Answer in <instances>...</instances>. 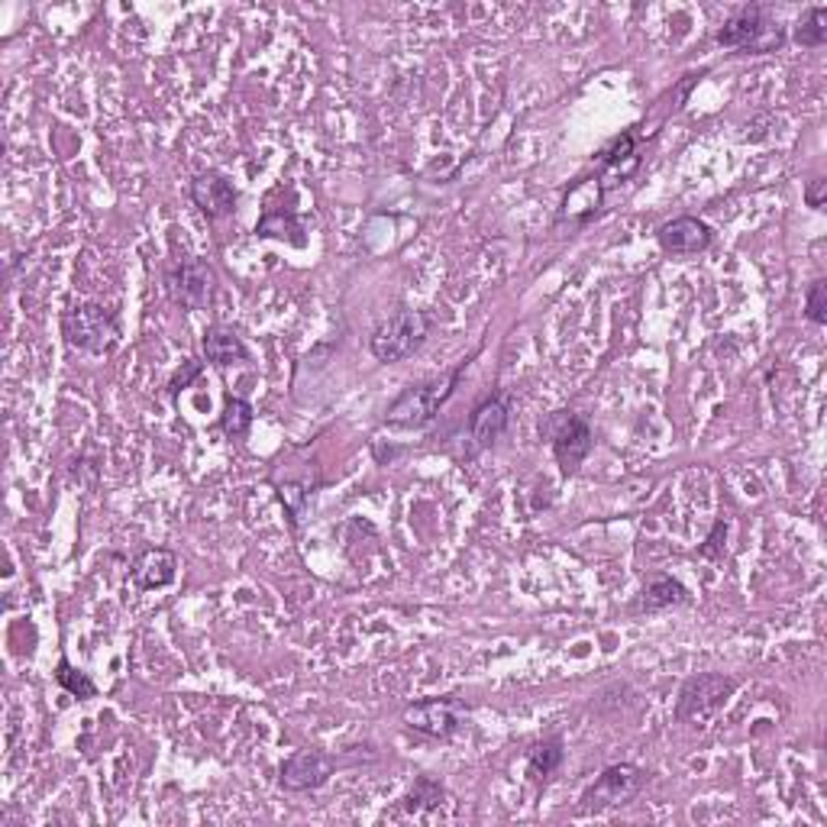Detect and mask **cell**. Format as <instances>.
Here are the masks:
<instances>
[{"instance_id": "18", "label": "cell", "mask_w": 827, "mask_h": 827, "mask_svg": "<svg viewBox=\"0 0 827 827\" xmlns=\"http://www.w3.org/2000/svg\"><path fill=\"white\" fill-rule=\"evenodd\" d=\"M795 42L805 49H818L827 39V7H811L802 13V20L795 23Z\"/></svg>"}, {"instance_id": "9", "label": "cell", "mask_w": 827, "mask_h": 827, "mask_svg": "<svg viewBox=\"0 0 827 827\" xmlns=\"http://www.w3.org/2000/svg\"><path fill=\"white\" fill-rule=\"evenodd\" d=\"M334 756L320 751H298L282 763V786L288 792L320 789L334 776Z\"/></svg>"}, {"instance_id": "12", "label": "cell", "mask_w": 827, "mask_h": 827, "mask_svg": "<svg viewBox=\"0 0 827 827\" xmlns=\"http://www.w3.org/2000/svg\"><path fill=\"white\" fill-rule=\"evenodd\" d=\"M191 201H194L211 221H217V217L233 214V207H236V191H233V185L226 182L221 172H204V175H197V178L191 182Z\"/></svg>"}, {"instance_id": "16", "label": "cell", "mask_w": 827, "mask_h": 827, "mask_svg": "<svg viewBox=\"0 0 827 827\" xmlns=\"http://www.w3.org/2000/svg\"><path fill=\"white\" fill-rule=\"evenodd\" d=\"M685 602H688V592L678 585L673 575H653V579L643 585L640 608H643V611H660V608H673V604Z\"/></svg>"}, {"instance_id": "23", "label": "cell", "mask_w": 827, "mask_h": 827, "mask_svg": "<svg viewBox=\"0 0 827 827\" xmlns=\"http://www.w3.org/2000/svg\"><path fill=\"white\" fill-rule=\"evenodd\" d=\"M805 314H808V320H815V324H827V282L825 278L811 282V288H808V302H805Z\"/></svg>"}, {"instance_id": "24", "label": "cell", "mask_w": 827, "mask_h": 827, "mask_svg": "<svg viewBox=\"0 0 827 827\" xmlns=\"http://www.w3.org/2000/svg\"><path fill=\"white\" fill-rule=\"evenodd\" d=\"M197 376H201V363H194V359H185V363H182V369H178V372L172 376V381H169L172 395H178L182 388H188L191 381H194Z\"/></svg>"}, {"instance_id": "22", "label": "cell", "mask_w": 827, "mask_h": 827, "mask_svg": "<svg viewBox=\"0 0 827 827\" xmlns=\"http://www.w3.org/2000/svg\"><path fill=\"white\" fill-rule=\"evenodd\" d=\"M443 786L440 783H433V779H427V776H420L417 783L411 786V792L405 795V808L408 811H423V808H437L440 802H443Z\"/></svg>"}, {"instance_id": "4", "label": "cell", "mask_w": 827, "mask_h": 827, "mask_svg": "<svg viewBox=\"0 0 827 827\" xmlns=\"http://www.w3.org/2000/svg\"><path fill=\"white\" fill-rule=\"evenodd\" d=\"M646 783V773L640 766H631V763H614L608 766L602 776L582 792L579 798V811L592 815V811H604V808H614V805H627Z\"/></svg>"}, {"instance_id": "25", "label": "cell", "mask_w": 827, "mask_h": 827, "mask_svg": "<svg viewBox=\"0 0 827 827\" xmlns=\"http://www.w3.org/2000/svg\"><path fill=\"white\" fill-rule=\"evenodd\" d=\"M825 194H827V178H815V182L805 188V204H808V207H821V204H825Z\"/></svg>"}, {"instance_id": "11", "label": "cell", "mask_w": 827, "mask_h": 827, "mask_svg": "<svg viewBox=\"0 0 827 827\" xmlns=\"http://www.w3.org/2000/svg\"><path fill=\"white\" fill-rule=\"evenodd\" d=\"M663 253H673V256H692V253H705L715 239L712 226L698 217H676L670 224L660 226L656 233Z\"/></svg>"}, {"instance_id": "14", "label": "cell", "mask_w": 827, "mask_h": 827, "mask_svg": "<svg viewBox=\"0 0 827 827\" xmlns=\"http://www.w3.org/2000/svg\"><path fill=\"white\" fill-rule=\"evenodd\" d=\"M175 572H178V557L172 550H150L133 565V582L146 592L165 589L175 582Z\"/></svg>"}, {"instance_id": "5", "label": "cell", "mask_w": 827, "mask_h": 827, "mask_svg": "<svg viewBox=\"0 0 827 827\" xmlns=\"http://www.w3.org/2000/svg\"><path fill=\"white\" fill-rule=\"evenodd\" d=\"M543 433L553 440V452H557V462L563 469L565 476H575L579 466L585 462V456L592 452V427L575 417V414L557 411L547 423H543Z\"/></svg>"}, {"instance_id": "3", "label": "cell", "mask_w": 827, "mask_h": 827, "mask_svg": "<svg viewBox=\"0 0 827 827\" xmlns=\"http://www.w3.org/2000/svg\"><path fill=\"white\" fill-rule=\"evenodd\" d=\"M427 330H430V320L420 310H401L372 334V343H369L372 356L378 363H401L423 346Z\"/></svg>"}, {"instance_id": "6", "label": "cell", "mask_w": 827, "mask_h": 827, "mask_svg": "<svg viewBox=\"0 0 827 827\" xmlns=\"http://www.w3.org/2000/svg\"><path fill=\"white\" fill-rule=\"evenodd\" d=\"M734 688H737L734 678L715 676V673L688 678L678 692L676 717L678 721H705V717L717 715L724 708V702L734 695Z\"/></svg>"}, {"instance_id": "2", "label": "cell", "mask_w": 827, "mask_h": 827, "mask_svg": "<svg viewBox=\"0 0 827 827\" xmlns=\"http://www.w3.org/2000/svg\"><path fill=\"white\" fill-rule=\"evenodd\" d=\"M717 42L727 49H741V52H776L783 49L786 33L783 27H776L769 20V13L763 7H744L741 13H734L724 30L717 33Z\"/></svg>"}, {"instance_id": "7", "label": "cell", "mask_w": 827, "mask_h": 827, "mask_svg": "<svg viewBox=\"0 0 827 827\" xmlns=\"http://www.w3.org/2000/svg\"><path fill=\"white\" fill-rule=\"evenodd\" d=\"M65 327V337L75 349H84V353H108L113 343H116V320L104 307L98 304H81V307H72L62 320Z\"/></svg>"}, {"instance_id": "1", "label": "cell", "mask_w": 827, "mask_h": 827, "mask_svg": "<svg viewBox=\"0 0 827 827\" xmlns=\"http://www.w3.org/2000/svg\"><path fill=\"white\" fill-rule=\"evenodd\" d=\"M462 372H466V363H459L447 376L430 378V381H420V385L405 388L391 401L388 420L398 423V427H423V423H430L437 417V411L450 401L452 388H456V381H459Z\"/></svg>"}, {"instance_id": "15", "label": "cell", "mask_w": 827, "mask_h": 827, "mask_svg": "<svg viewBox=\"0 0 827 827\" xmlns=\"http://www.w3.org/2000/svg\"><path fill=\"white\" fill-rule=\"evenodd\" d=\"M201 346H204V356H207V363H214V366H233V363H243L249 353H246V346H243V339L236 337L229 327H211L204 339H201Z\"/></svg>"}, {"instance_id": "19", "label": "cell", "mask_w": 827, "mask_h": 827, "mask_svg": "<svg viewBox=\"0 0 827 827\" xmlns=\"http://www.w3.org/2000/svg\"><path fill=\"white\" fill-rule=\"evenodd\" d=\"M221 427H224L229 440H243L249 433V427H253V405L246 398H226Z\"/></svg>"}, {"instance_id": "10", "label": "cell", "mask_w": 827, "mask_h": 827, "mask_svg": "<svg viewBox=\"0 0 827 827\" xmlns=\"http://www.w3.org/2000/svg\"><path fill=\"white\" fill-rule=\"evenodd\" d=\"M462 717H466V708L459 702H450V698L420 702V705H411L405 712L408 727L427 734V737H450V734H456L462 727Z\"/></svg>"}, {"instance_id": "8", "label": "cell", "mask_w": 827, "mask_h": 827, "mask_svg": "<svg viewBox=\"0 0 827 827\" xmlns=\"http://www.w3.org/2000/svg\"><path fill=\"white\" fill-rule=\"evenodd\" d=\"M214 285H217V275L204 259H188L178 268H172L169 278H165L169 298L182 304V307H188V310H204L214 298Z\"/></svg>"}, {"instance_id": "26", "label": "cell", "mask_w": 827, "mask_h": 827, "mask_svg": "<svg viewBox=\"0 0 827 827\" xmlns=\"http://www.w3.org/2000/svg\"><path fill=\"white\" fill-rule=\"evenodd\" d=\"M721 537H727V524H717L715 533L708 537V543L698 550L702 557H708V560H717V550H721Z\"/></svg>"}, {"instance_id": "13", "label": "cell", "mask_w": 827, "mask_h": 827, "mask_svg": "<svg viewBox=\"0 0 827 827\" xmlns=\"http://www.w3.org/2000/svg\"><path fill=\"white\" fill-rule=\"evenodd\" d=\"M508 420H511V411H508V398L501 395H491L489 401H482L476 411H472V420H469V433L476 440V450H489L501 440V433L508 430Z\"/></svg>"}, {"instance_id": "21", "label": "cell", "mask_w": 827, "mask_h": 827, "mask_svg": "<svg viewBox=\"0 0 827 827\" xmlns=\"http://www.w3.org/2000/svg\"><path fill=\"white\" fill-rule=\"evenodd\" d=\"M256 233L259 236H275V239H292L295 246H304L302 224L292 214H265L259 226H256Z\"/></svg>"}, {"instance_id": "17", "label": "cell", "mask_w": 827, "mask_h": 827, "mask_svg": "<svg viewBox=\"0 0 827 827\" xmlns=\"http://www.w3.org/2000/svg\"><path fill=\"white\" fill-rule=\"evenodd\" d=\"M563 756V744H560L557 737H553V741H543V744H533V747L527 751V769H530L533 779H547L550 773L560 769Z\"/></svg>"}, {"instance_id": "20", "label": "cell", "mask_w": 827, "mask_h": 827, "mask_svg": "<svg viewBox=\"0 0 827 827\" xmlns=\"http://www.w3.org/2000/svg\"><path fill=\"white\" fill-rule=\"evenodd\" d=\"M55 682H59L69 695L81 698V702H88V698H94V695H98V685L84 676L81 670H75L69 660H59V666H55Z\"/></svg>"}]
</instances>
